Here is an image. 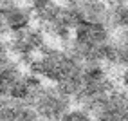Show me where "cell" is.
Listing matches in <instances>:
<instances>
[{
    "label": "cell",
    "instance_id": "obj_1",
    "mask_svg": "<svg viewBox=\"0 0 128 121\" xmlns=\"http://www.w3.org/2000/svg\"><path fill=\"white\" fill-rule=\"evenodd\" d=\"M60 121H94L92 119V116L88 114V112L87 110H83V108H69V110H67L65 112V114H63V117L62 119H60Z\"/></svg>",
    "mask_w": 128,
    "mask_h": 121
}]
</instances>
